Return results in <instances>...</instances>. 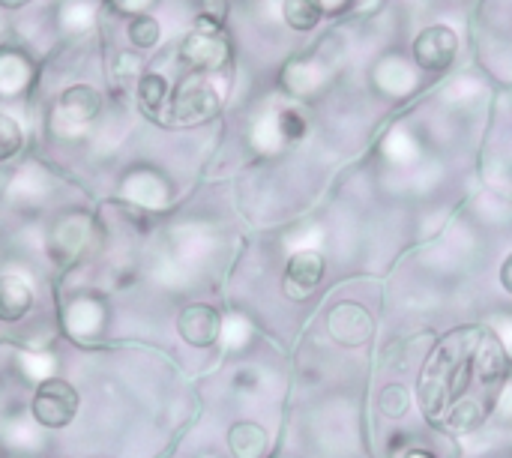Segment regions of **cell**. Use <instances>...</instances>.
I'll return each mask as SVG.
<instances>
[{"mask_svg": "<svg viewBox=\"0 0 512 458\" xmlns=\"http://www.w3.org/2000/svg\"><path fill=\"white\" fill-rule=\"evenodd\" d=\"M327 330L339 345L357 348V345H366L372 339L375 321L360 303H339L327 315Z\"/></svg>", "mask_w": 512, "mask_h": 458, "instance_id": "5", "label": "cell"}, {"mask_svg": "<svg viewBox=\"0 0 512 458\" xmlns=\"http://www.w3.org/2000/svg\"><path fill=\"white\" fill-rule=\"evenodd\" d=\"M321 276H324V258L318 252H297L288 261V270H285V291H288V297H294V300L306 297L309 291L318 288Z\"/></svg>", "mask_w": 512, "mask_h": 458, "instance_id": "8", "label": "cell"}, {"mask_svg": "<svg viewBox=\"0 0 512 458\" xmlns=\"http://www.w3.org/2000/svg\"><path fill=\"white\" fill-rule=\"evenodd\" d=\"M171 102V84L159 72H144L138 81V105L147 117H159Z\"/></svg>", "mask_w": 512, "mask_h": 458, "instance_id": "13", "label": "cell"}, {"mask_svg": "<svg viewBox=\"0 0 512 458\" xmlns=\"http://www.w3.org/2000/svg\"><path fill=\"white\" fill-rule=\"evenodd\" d=\"M30 306H33V291L15 276H3L0 279V321L15 324L30 312Z\"/></svg>", "mask_w": 512, "mask_h": 458, "instance_id": "12", "label": "cell"}, {"mask_svg": "<svg viewBox=\"0 0 512 458\" xmlns=\"http://www.w3.org/2000/svg\"><path fill=\"white\" fill-rule=\"evenodd\" d=\"M126 39L138 48V51H150V48H156L159 45V39H162V24L147 12V15H135V18H129V24H126Z\"/></svg>", "mask_w": 512, "mask_h": 458, "instance_id": "15", "label": "cell"}, {"mask_svg": "<svg viewBox=\"0 0 512 458\" xmlns=\"http://www.w3.org/2000/svg\"><path fill=\"white\" fill-rule=\"evenodd\" d=\"M483 417H486V411L477 399H459L447 417V426L453 432H474L477 426H483Z\"/></svg>", "mask_w": 512, "mask_h": 458, "instance_id": "17", "label": "cell"}, {"mask_svg": "<svg viewBox=\"0 0 512 458\" xmlns=\"http://www.w3.org/2000/svg\"><path fill=\"white\" fill-rule=\"evenodd\" d=\"M60 111H63V117H69L72 123H90V120H96L99 111H102V96H99V90L90 87V84H72V87H66L63 96H60Z\"/></svg>", "mask_w": 512, "mask_h": 458, "instance_id": "10", "label": "cell"}, {"mask_svg": "<svg viewBox=\"0 0 512 458\" xmlns=\"http://www.w3.org/2000/svg\"><path fill=\"white\" fill-rule=\"evenodd\" d=\"M228 450L237 458H264L270 450V438L258 423H234L228 432Z\"/></svg>", "mask_w": 512, "mask_h": 458, "instance_id": "11", "label": "cell"}, {"mask_svg": "<svg viewBox=\"0 0 512 458\" xmlns=\"http://www.w3.org/2000/svg\"><path fill=\"white\" fill-rule=\"evenodd\" d=\"M408 458H432L429 453H423V450H414V453H408Z\"/></svg>", "mask_w": 512, "mask_h": 458, "instance_id": "27", "label": "cell"}, {"mask_svg": "<svg viewBox=\"0 0 512 458\" xmlns=\"http://www.w3.org/2000/svg\"><path fill=\"white\" fill-rule=\"evenodd\" d=\"M276 126H279V135L288 138V141H297V138H303V132H306V120L300 117V111H291V108L279 114Z\"/></svg>", "mask_w": 512, "mask_h": 458, "instance_id": "20", "label": "cell"}, {"mask_svg": "<svg viewBox=\"0 0 512 458\" xmlns=\"http://www.w3.org/2000/svg\"><path fill=\"white\" fill-rule=\"evenodd\" d=\"M21 141H24V132L18 126V120L9 114H0V162L12 159L21 150Z\"/></svg>", "mask_w": 512, "mask_h": 458, "instance_id": "18", "label": "cell"}, {"mask_svg": "<svg viewBox=\"0 0 512 458\" xmlns=\"http://www.w3.org/2000/svg\"><path fill=\"white\" fill-rule=\"evenodd\" d=\"M501 282H504V288L512 294V255L504 261V267H501Z\"/></svg>", "mask_w": 512, "mask_h": 458, "instance_id": "23", "label": "cell"}, {"mask_svg": "<svg viewBox=\"0 0 512 458\" xmlns=\"http://www.w3.org/2000/svg\"><path fill=\"white\" fill-rule=\"evenodd\" d=\"M33 420L45 429H66L78 414V393L63 378H48L36 387L30 402Z\"/></svg>", "mask_w": 512, "mask_h": 458, "instance_id": "4", "label": "cell"}, {"mask_svg": "<svg viewBox=\"0 0 512 458\" xmlns=\"http://www.w3.org/2000/svg\"><path fill=\"white\" fill-rule=\"evenodd\" d=\"M459 51V36L447 27V24H435L426 27L417 39H414V57L423 69L441 72L453 63Z\"/></svg>", "mask_w": 512, "mask_h": 458, "instance_id": "6", "label": "cell"}, {"mask_svg": "<svg viewBox=\"0 0 512 458\" xmlns=\"http://www.w3.org/2000/svg\"><path fill=\"white\" fill-rule=\"evenodd\" d=\"M408 405H411V396H408L405 387H387L381 393V411L387 417H402L408 411Z\"/></svg>", "mask_w": 512, "mask_h": 458, "instance_id": "19", "label": "cell"}, {"mask_svg": "<svg viewBox=\"0 0 512 458\" xmlns=\"http://www.w3.org/2000/svg\"><path fill=\"white\" fill-rule=\"evenodd\" d=\"M207 21H216L225 27V15H228V0H201V12Z\"/></svg>", "mask_w": 512, "mask_h": 458, "instance_id": "22", "label": "cell"}, {"mask_svg": "<svg viewBox=\"0 0 512 458\" xmlns=\"http://www.w3.org/2000/svg\"><path fill=\"white\" fill-rule=\"evenodd\" d=\"M504 333H507V342H510V348H512V321L504 324Z\"/></svg>", "mask_w": 512, "mask_h": 458, "instance_id": "26", "label": "cell"}, {"mask_svg": "<svg viewBox=\"0 0 512 458\" xmlns=\"http://www.w3.org/2000/svg\"><path fill=\"white\" fill-rule=\"evenodd\" d=\"M222 108V96L219 87L213 81L210 72H192L186 75L174 90H171V102H168V114L177 123H207L219 114Z\"/></svg>", "mask_w": 512, "mask_h": 458, "instance_id": "2", "label": "cell"}, {"mask_svg": "<svg viewBox=\"0 0 512 458\" xmlns=\"http://www.w3.org/2000/svg\"><path fill=\"white\" fill-rule=\"evenodd\" d=\"M498 408H501V414H504V417H512V384L504 390V396H501V405H498Z\"/></svg>", "mask_w": 512, "mask_h": 458, "instance_id": "24", "label": "cell"}, {"mask_svg": "<svg viewBox=\"0 0 512 458\" xmlns=\"http://www.w3.org/2000/svg\"><path fill=\"white\" fill-rule=\"evenodd\" d=\"M30 0H0V6L3 9H21V6H27Z\"/></svg>", "mask_w": 512, "mask_h": 458, "instance_id": "25", "label": "cell"}, {"mask_svg": "<svg viewBox=\"0 0 512 458\" xmlns=\"http://www.w3.org/2000/svg\"><path fill=\"white\" fill-rule=\"evenodd\" d=\"M33 81V63L21 48H0V96H18Z\"/></svg>", "mask_w": 512, "mask_h": 458, "instance_id": "9", "label": "cell"}, {"mask_svg": "<svg viewBox=\"0 0 512 458\" xmlns=\"http://www.w3.org/2000/svg\"><path fill=\"white\" fill-rule=\"evenodd\" d=\"M177 330L192 348H210L222 336V315L207 303H192L180 312Z\"/></svg>", "mask_w": 512, "mask_h": 458, "instance_id": "7", "label": "cell"}, {"mask_svg": "<svg viewBox=\"0 0 512 458\" xmlns=\"http://www.w3.org/2000/svg\"><path fill=\"white\" fill-rule=\"evenodd\" d=\"M180 60L192 72H219L231 63V42L225 36V27L216 21H207L204 15L195 18V27L180 42Z\"/></svg>", "mask_w": 512, "mask_h": 458, "instance_id": "3", "label": "cell"}, {"mask_svg": "<svg viewBox=\"0 0 512 458\" xmlns=\"http://www.w3.org/2000/svg\"><path fill=\"white\" fill-rule=\"evenodd\" d=\"M108 3H111V9L120 12L123 18H135V15H147L150 6H153L156 0H108Z\"/></svg>", "mask_w": 512, "mask_h": 458, "instance_id": "21", "label": "cell"}, {"mask_svg": "<svg viewBox=\"0 0 512 458\" xmlns=\"http://www.w3.org/2000/svg\"><path fill=\"white\" fill-rule=\"evenodd\" d=\"M282 18L288 21V27L306 33L321 24L324 6L321 0H282Z\"/></svg>", "mask_w": 512, "mask_h": 458, "instance_id": "14", "label": "cell"}, {"mask_svg": "<svg viewBox=\"0 0 512 458\" xmlns=\"http://www.w3.org/2000/svg\"><path fill=\"white\" fill-rule=\"evenodd\" d=\"M504 369H507V360H504V348L498 342H486L477 354V378L492 387L504 378Z\"/></svg>", "mask_w": 512, "mask_h": 458, "instance_id": "16", "label": "cell"}, {"mask_svg": "<svg viewBox=\"0 0 512 458\" xmlns=\"http://www.w3.org/2000/svg\"><path fill=\"white\" fill-rule=\"evenodd\" d=\"M480 330H462L444 342V348L432 357L423 387H420V402L429 417H441L444 408H450L468 387V354L480 345Z\"/></svg>", "mask_w": 512, "mask_h": 458, "instance_id": "1", "label": "cell"}]
</instances>
